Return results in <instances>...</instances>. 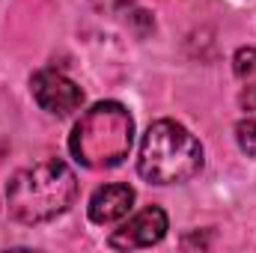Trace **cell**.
Returning a JSON list of instances; mask_svg holds the SVG:
<instances>
[{"label": "cell", "mask_w": 256, "mask_h": 253, "mask_svg": "<svg viewBox=\"0 0 256 253\" xmlns=\"http://www.w3.org/2000/svg\"><path fill=\"white\" fill-rule=\"evenodd\" d=\"M134 143V120L120 102L92 104L72 128L68 149L78 164L90 170L120 167Z\"/></svg>", "instance_id": "2"}, {"label": "cell", "mask_w": 256, "mask_h": 253, "mask_svg": "<svg viewBox=\"0 0 256 253\" xmlns=\"http://www.w3.org/2000/svg\"><path fill=\"white\" fill-rule=\"evenodd\" d=\"M236 140H238L242 152H248V155L256 158V114H250L248 120L238 122V128H236Z\"/></svg>", "instance_id": "8"}, {"label": "cell", "mask_w": 256, "mask_h": 253, "mask_svg": "<svg viewBox=\"0 0 256 253\" xmlns=\"http://www.w3.org/2000/svg\"><path fill=\"white\" fill-rule=\"evenodd\" d=\"M232 68L242 84V92H238L242 108L248 114H256V48H238L232 57Z\"/></svg>", "instance_id": "7"}, {"label": "cell", "mask_w": 256, "mask_h": 253, "mask_svg": "<svg viewBox=\"0 0 256 253\" xmlns=\"http://www.w3.org/2000/svg\"><path fill=\"white\" fill-rule=\"evenodd\" d=\"M167 236V214L158 206H149L143 212H137L134 218H128L126 224L110 236V248L114 250H137V248H152Z\"/></svg>", "instance_id": "5"}, {"label": "cell", "mask_w": 256, "mask_h": 253, "mask_svg": "<svg viewBox=\"0 0 256 253\" xmlns=\"http://www.w3.org/2000/svg\"><path fill=\"white\" fill-rule=\"evenodd\" d=\"M30 92H33L36 104H39L42 110L54 114V116H68V114L78 110L80 102H84L80 86H78L72 78H66L63 72H57V68H42V72H36V74L30 78Z\"/></svg>", "instance_id": "4"}, {"label": "cell", "mask_w": 256, "mask_h": 253, "mask_svg": "<svg viewBox=\"0 0 256 253\" xmlns=\"http://www.w3.org/2000/svg\"><path fill=\"white\" fill-rule=\"evenodd\" d=\"M78 179L66 161H42L18 170L6 185V208L18 224H45L74 202Z\"/></svg>", "instance_id": "1"}, {"label": "cell", "mask_w": 256, "mask_h": 253, "mask_svg": "<svg viewBox=\"0 0 256 253\" xmlns=\"http://www.w3.org/2000/svg\"><path fill=\"white\" fill-rule=\"evenodd\" d=\"M134 206V188L131 185H104L90 196V220L92 224H116L122 220Z\"/></svg>", "instance_id": "6"}, {"label": "cell", "mask_w": 256, "mask_h": 253, "mask_svg": "<svg viewBox=\"0 0 256 253\" xmlns=\"http://www.w3.org/2000/svg\"><path fill=\"white\" fill-rule=\"evenodd\" d=\"M137 170L152 185H179L202 170V146L191 131L173 120H158L140 140Z\"/></svg>", "instance_id": "3"}]
</instances>
